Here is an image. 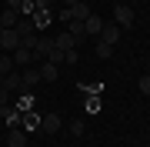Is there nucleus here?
I'll use <instances>...</instances> for the list:
<instances>
[{
	"instance_id": "f257e3e1",
	"label": "nucleus",
	"mask_w": 150,
	"mask_h": 147,
	"mask_svg": "<svg viewBox=\"0 0 150 147\" xmlns=\"http://www.w3.org/2000/svg\"><path fill=\"white\" fill-rule=\"evenodd\" d=\"M113 23H117L120 30H130V27H134V7L117 4V7H113Z\"/></svg>"
},
{
	"instance_id": "f03ea898",
	"label": "nucleus",
	"mask_w": 150,
	"mask_h": 147,
	"mask_svg": "<svg viewBox=\"0 0 150 147\" xmlns=\"http://www.w3.org/2000/svg\"><path fill=\"white\" fill-rule=\"evenodd\" d=\"M120 33H123V30H120L113 20H103V27H100V37H97V40H100V44H107V47H113V44L120 40Z\"/></svg>"
},
{
	"instance_id": "7ed1b4c3",
	"label": "nucleus",
	"mask_w": 150,
	"mask_h": 147,
	"mask_svg": "<svg viewBox=\"0 0 150 147\" xmlns=\"http://www.w3.org/2000/svg\"><path fill=\"white\" fill-rule=\"evenodd\" d=\"M17 47H20V33L17 30H0V50L4 54H13Z\"/></svg>"
},
{
	"instance_id": "20e7f679",
	"label": "nucleus",
	"mask_w": 150,
	"mask_h": 147,
	"mask_svg": "<svg viewBox=\"0 0 150 147\" xmlns=\"http://www.w3.org/2000/svg\"><path fill=\"white\" fill-rule=\"evenodd\" d=\"M0 87L10 90L13 97H17V94H27V90H23V77H20V74H7L4 80H0Z\"/></svg>"
},
{
	"instance_id": "39448f33",
	"label": "nucleus",
	"mask_w": 150,
	"mask_h": 147,
	"mask_svg": "<svg viewBox=\"0 0 150 147\" xmlns=\"http://www.w3.org/2000/svg\"><path fill=\"white\" fill-rule=\"evenodd\" d=\"M17 20H20V10H13V7H4L0 10V30H13Z\"/></svg>"
},
{
	"instance_id": "423d86ee",
	"label": "nucleus",
	"mask_w": 150,
	"mask_h": 147,
	"mask_svg": "<svg viewBox=\"0 0 150 147\" xmlns=\"http://www.w3.org/2000/svg\"><path fill=\"white\" fill-rule=\"evenodd\" d=\"M10 57H13V67H30L33 64V50L30 47H17Z\"/></svg>"
},
{
	"instance_id": "0eeeda50",
	"label": "nucleus",
	"mask_w": 150,
	"mask_h": 147,
	"mask_svg": "<svg viewBox=\"0 0 150 147\" xmlns=\"http://www.w3.org/2000/svg\"><path fill=\"white\" fill-rule=\"evenodd\" d=\"M20 77H23V90H33L40 84V67H23Z\"/></svg>"
},
{
	"instance_id": "6e6552de",
	"label": "nucleus",
	"mask_w": 150,
	"mask_h": 147,
	"mask_svg": "<svg viewBox=\"0 0 150 147\" xmlns=\"http://www.w3.org/2000/svg\"><path fill=\"white\" fill-rule=\"evenodd\" d=\"M60 127H64L60 114H47V117H40V131H47V134H57Z\"/></svg>"
},
{
	"instance_id": "1a4fd4ad",
	"label": "nucleus",
	"mask_w": 150,
	"mask_h": 147,
	"mask_svg": "<svg viewBox=\"0 0 150 147\" xmlns=\"http://www.w3.org/2000/svg\"><path fill=\"white\" fill-rule=\"evenodd\" d=\"M7 147H27V131H23V127H10V134H7Z\"/></svg>"
},
{
	"instance_id": "9d476101",
	"label": "nucleus",
	"mask_w": 150,
	"mask_h": 147,
	"mask_svg": "<svg viewBox=\"0 0 150 147\" xmlns=\"http://www.w3.org/2000/svg\"><path fill=\"white\" fill-rule=\"evenodd\" d=\"M100 27H103V20H100L97 13H90V17L83 20V33H87V37H100Z\"/></svg>"
},
{
	"instance_id": "9b49d317",
	"label": "nucleus",
	"mask_w": 150,
	"mask_h": 147,
	"mask_svg": "<svg viewBox=\"0 0 150 147\" xmlns=\"http://www.w3.org/2000/svg\"><path fill=\"white\" fill-rule=\"evenodd\" d=\"M13 30L20 33V40H23V37H30V33H37V23H33V17H20Z\"/></svg>"
},
{
	"instance_id": "f8f14e48",
	"label": "nucleus",
	"mask_w": 150,
	"mask_h": 147,
	"mask_svg": "<svg viewBox=\"0 0 150 147\" xmlns=\"http://www.w3.org/2000/svg\"><path fill=\"white\" fill-rule=\"evenodd\" d=\"M20 127H23V131H40V117L37 114H33V110H23V114H20Z\"/></svg>"
},
{
	"instance_id": "ddd939ff",
	"label": "nucleus",
	"mask_w": 150,
	"mask_h": 147,
	"mask_svg": "<svg viewBox=\"0 0 150 147\" xmlns=\"http://www.w3.org/2000/svg\"><path fill=\"white\" fill-rule=\"evenodd\" d=\"M90 13H93V10H90V4H87V0H77V4L70 7V17H74V20H87Z\"/></svg>"
},
{
	"instance_id": "4468645a",
	"label": "nucleus",
	"mask_w": 150,
	"mask_h": 147,
	"mask_svg": "<svg viewBox=\"0 0 150 147\" xmlns=\"http://www.w3.org/2000/svg\"><path fill=\"white\" fill-rule=\"evenodd\" d=\"M67 33L77 40V47H80L83 40H87V33H83V20H70V23H67Z\"/></svg>"
},
{
	"instance_id": "2eb2a0df",
	"label": "nucleus",
	"mask_w": 150,
	"mask_h": 147,
	"mask_svg": "<svg viewBox=\"0 0 150 147\" xmlns=\"http://www.w3.org/2000/svg\"><path fill=\"white\" fill-rule=\"evenodd\" d=\"M54 47H57V50H77V40L64 30V33H57V37H54Z\"/></svg>"
},
{
	"instance_id": "dca6fc26",
	"label": "nucleus",
	"mask_w": 150,
	"mask_h": 147,
	"mask_svg": "<svg viewBox=\"0 0 150 147\" xmlns=\"http://www.w3.org/2000/svg\"><path fill=\"white\" fill-rule=\"evenodd\" d=\"M57 64H50V60H43V64H40V80H57Z\"/></svg>"
},
{
	"instance_id": "f3484780",
	"label": "nucleus",
	"mask_w": 150,
	"mask_h": 147,
	"mask_svg": "<svg viewBox=\"0 0 150 147\" xmlns=\"http://www.w3.org/2000/svg\"><path fill=\"white\" fill-rule=\"evenodd\" d=\"M87 110H90V114L100 110V94H87Z\"/></svg>"
},
{
	"instance_id": "a211bd4d",
	"label": "nucleus",
	"mask_w": 150,
	"mask_h": 147,
	"mask_svg": "<svg viewBox=\"0 0 150 147\" xmlns=\"http://www.w3.org/2000/svg\"><path fill=\"white\" fill-rule=\"evenodd\" d=\"M7 107H13V94L0 87V110H7Z\"/></svg>"
},
{
	"instance_id": "6ab92c4d",
	"label": "nucleus",
	"mask_w": 150,
	"mask_h": 147,
	"mask_svg": "<svg viewBox=\"0 0 150 147\" xmlns=\"http://www.w3.org/2000/svg\"><path fill=\"white\" fill-rule=\"evenodd\" d=\"M137 87H140V94H144V97H150V74H144L137 80Z\"/></svg>"
},
{
	"instance_id": "aec40b11",
	"label": "nucleus",
	"mask_w": 150,
	"mask_h": 147,
	"mask_svg": "<svg viewBox=\"0 0 150 147\" xmlns=\"http://www.w3.org/2000/svg\"><path fill=\"white\" fill-rule=\"evenodd\" d=\"M110 54H113V47H107V44L97 40V57H110Z\"/></svg>"
},
{
	"instance_id": "412c9836",
	"label": "nucleus",
	"mask_w": 150,
	"mask_h": 147,
	"mask_svg": "<svg viewBox=\"0 0 150 147\" xmlns=\"http://www.w3.org/2000/svg\"><path fill=\"white\" fill-rule=\"evenodd\" d=\"M80 90H83V94H100L103 87H100V84H80Z\"/></svg>"
},
{
	"instance_id": "4be33fe9",
	"label": "nucleus",
	"mask_w": 150,
	"mask_h": 147,
	"mask_svg": "<svg viewBox=\"0 0 150 147\" xmlns=\"http://www.w3.org/2000/svg\"><path fill=\"white\" fill-rule=\"evenodd\" d=\"M57 17H60L64 23H70V20H74V17H70V7H60V13H57Z\"/></svg>"
},
{
	"instance_id": "5701e85b",
	"label": "nucleus",
	"mask_w": 150,
	"mask_h": 147,
	"mask_svg": "<svg viewBox=\"0 0 150 147\" xmlns=\"http://www.w3.org/2000/svg\"><path fill=\"white\" fill-rule=\"evenodd\" d=\"M64 64H77V50H67V54H64Z\"/></svg>"
},
{
	"instance_id": "b1692460",
	"label": "nucleus",
	"mask_w": 150,
	"mask_h": 147,
	"mask_svg": "<svg viewBox=\"0 0 150 147\" xmlns=\"http://www.w3.org/2000/svg\"><path fill=\"white\" fill-rule=\"evenodd\" d=\"M20 4H23V0H7V7H13V10H17Z\"/></svg>"
},
{
	"instance_id": "393cba45",
	"label": "nucleus",
	"mask_w": 150,
	"mask_h": 147,
	"mask_svg": "<svg viewBox=\"0 0 150 147\" xmlns=\"http://www.w3.org/2000/svg\"><path fill=\"white\" fill-rule=\"evenodd\" d=\"M60 4H64V7H74V4H77V0H60Z\"/></svg>"
}]
</instances>
